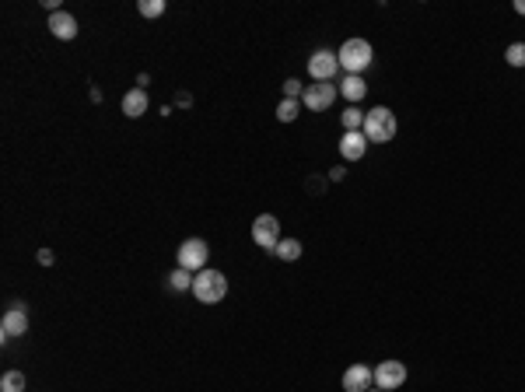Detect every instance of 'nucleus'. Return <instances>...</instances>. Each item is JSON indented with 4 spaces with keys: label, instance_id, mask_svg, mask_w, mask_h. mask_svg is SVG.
<instances>
[{
    "label": "nucleus",
    "instance_id": "nucleus-1",
    "mask_svg": "<svg viewBox=\"0 0 525 392\" xmlns=\"http://www.w3.org/2000/svg\"><path fill=\"white\" fill-rule=\"evenodd\" d=\"M361 133L368 137V144H389V140L396 137V116H393L385 105H378V109L364 112Z\"/></svg>",
    "mask_w": 525,
    "mask_h": 392
},
{
    "label": "nucleus",
    "instance_id": "nucleus-2",
    "mask_svg": "<svg viewBox=\"0 0 525 392\" xmlns=\"http://www.w3.org/2000/svg\"><path fill=\"white\" fill-rule=\"evenodd\" d=\"M193 295H197V302H203V305H217L228 295V277L221 270H200L193 277Z\"/></svg>",
    "mask_w": 525,
    "mask_h": 392
},
{
    "label": "nucleus",
    "instance_id": "nucleus-3",
    "mask_svg": "<svg viewBox=\"0 0 525 392\" xmlns=\"http://www.w3.org/2000/svg\"><path fill=\"white\" fill-rule=\"evenodd\" d=\"M340 67L347 70V74H358L361 78V70H368V63H371V43L368 39H347V43L340 46Z\"/></svg>",
    "mask_w": 525,
    "mask_h": 392
},
{
    "label": "nucleus",
    "instance_id": "nucleus-4",
    "mask_svg": "<svg viewBox=\"0 0 525 392\" xmlns=\"http://www.w3.org/2000/svg\"><path fill=\"white\" fill-rule=\"evenodd\" d=\"M252 242H256L259 249L274 253V249L281 245V221L274 218V214H259V218L252 221Z\"/></svg>",
    "mask_w": 525,
    "mask_h": 392
},
{
    "label": "nucleus",
    "instance_id": "nucleus-5",
    "mask_svg": "<svg viewBox=\"0 0 525 392\" xmlns=\"http://www.w3.org/2000/svg\"><path fill=\"white\" fill-rule=\"evenodd\" d=\"M207 256H210V249H207L203 238H186V242L179 245V266L189 270V273L207 270Z\"/></svg>",
    "mask_w": 525,
    "mask_h": 392
},
{
    "label": "nucleus",
    "instance_id": "nucleus-6",
    "mask_svg": "<svg viewBox=\"0 0 525 392\" xmlns=\"http://www.w3.org/2000/svg\"><path fill=\"white\" fill-rule=\"evenodd\" d=\"M336 70H340V56H336V53H329V49L312 53V60H308V74H312L319 85H329Z\"/></svg>",
    "mask_w": 525,
    "mask_h": 392
},
{
    "label": "nucleus",
    "instance_id": "nucleus-7",
    "mask_svg": "<svg viewBox=\"0 0 525 392\" xmlns=\"http://www.w3.org/2000/svg\"><path fill=\"white\" fill-rule=\"evenodd\" d=\"M406 382V364L403 361H382L378 368H375V386L382 392L389 389H400Z\"/></svg>",
    "mask_w": 525,
    "mask_h": 392
},
{
    "label": "nucleus",
    "instance_id": "nucleus-8",
    "mask_svg": "<svg viewBox=\"0 0 525 392\" xmlns=\"http://www.w3.org/2000/svg\"><path fill=\"white\" fill-rule=\"evenodd\" d=\"M333 98H336V88H333V81H329V85H308V88H305V95H301L305 109H312V112H326V109L333 105Z\"/></svg>",
    "mask_w": 525,
    "mask_h": 392
},
{
    "label": "nucleus",
    "instance_id": "nucleus-9",
    "mask_svg": "<svg viewBox=\"0 0 525 392\" xmlns=\"http://www.w3.org/2000/svg\"><path fill=\"white\" fill-rule=\"evenodd\" d=\"M25 329H28V315H25V308H7L4 312V319H0V337L4 340H14V337H25Z\"/></svg>",
    "mask_w": 525,
    "mask_h": 392
},
{
    "label": "nucleus",
    "instance_id": "nucleus-10",
    "mask_svg": "<svg viewBox=\"0 0 525 392\" xmlns=\"http://www.w3.org/2000/svg\"><path fill=\"white\" fill-rule=\"evenodd\" d=\"M371 382H375V371L368 364H350L343 371V392H368Z\"/></svg>",
    "mask_w": 525,
    "mask_h": 392
},
{
    "label": "nucleus",
    "instance_id": "nucleus-11",
    "mask_svg": "<svg viewBox=\"0 0 525 392\" xmlns=\"http://www.w3.org/2000/svg\"><path fill=\"white\" fill-rule=\"evenodd\" d=\"M49 32H53L56 39L71 43V39H78V18L67 14V11H56V14H49Z\"/></svg>",
    "mask_w": 525,
    "mask_h": 392
},
{
    "label": "nucleus",
    "instance_id": "nucleus-12",
    "mask_svg": "<svg viewBox=\"0 0 525 392\" xmlns=\"http://www.w3.org/2000/svg\"><path fill=\"white\" fill-rule=\"evenodd\" d=\"M364 151H368V137H364L361 130L343 133V140H340V154H343L347 161H361Z\"/></svg>",
    "mask_w": 525,
    "mask_h": 392
},
{
    "label": "nucleus",
    "instance_id": "nucleus-13",
    "mask_svg": "<svg viewBox=\"0 0 525 392\" xmlns=\"http://www.w3.org/2000/svg\"><path fill=\"white\" fill-rule=\"evenodd\" d=\"M144 112H147V91H144V88L126 91V95H123V116L137 120V116H144Z\"/></svg>",
    "mask_w": 525,
    "mask_h": 392
},
{
    "label": "nucleus",
    "instance_id": "nucleus-14",
    "mask_svg": "<svg viewBox=\"0 0 525 392\" xmlns=\"http://www.w3.org/2000/svg\"><path fill=\"white\" fill-rule=\"evenodd\" d=\"M340 95L350 102V105H358L364 95H368V85H364V78H358V74H347L343 78V85H340Z\"/></svg>",
    "mask_w": 525,
    "mask_h": 392
},
{
    "label": "nucleus",
    "instance_id": "nucleus-15",
    "mask_svg": "<svg viewBox=\"0 0 525 392\" xmlns=\"http://www.w3.org/2000/svg\"><path fill=\"white\" fill-rule=\"evenodd\" d=\"M274 253H277L284 263H294V260H301V242H298V238H281V245H277Z\"/></svg>",
    "mask_w": 525,
    "mask_h": 392
},
{
    "label": "nucleus",
    "instance_id": "nucleus-16",
    "mask_svg": "<svg viewBox=\"0 0 525 392\" xmlns=\"http://www.w3.org/2000/svg\"><path fill=\"white\" fill-rule=\"evenodd\" d=\"M298 112H301V102H298V98H284L281 105H277V120H281V123H294Z\"/></svg>",
    "mask_w": 525,
    "mask_h": 392
},
{
    "label": "nucleus",
    "instance_id": "nucleus-17",
    "mask_svg": "<svg viewBox=\"0 0 525 392\" xmlns=\"http://www.w3.org/2000/svg\"><path fill=\"white\" fill-rule=\"evenodd\" d=\"M0 392H25V375L21 371H7L0 378Z\"/></svg>",
    "mask_w": 525,
    "mask_h": 392
},
{
    "label": "nucleus",
    "instance_id": "nucleus-18",
    "mask_svg": "<svg viewBox=\"0 0 525 392\" xmlns=\"http://www.w3.org/2000/svg\"><path fill=\"white\" fill-rule=\"evenodd\" d=\"M361 127H364V112L358 109V105H350V109L343 112V130L354 133V130H361Z\"/></svg>",
    "mask_w": 525,
    "mask_h": 392
},
{
    "label": "nucleus",
    "instance_id": "nucleus-19",
    "mask_svg": "<svg viewBox=\"0 0 525 392\" xmlns=\"http://www.w3.org/2000/svg\"><path fill=\"white\" fill-rule=\"evenodd\" d=\"M168 284H172L175 291H189V287H193V277H189V270H182V266H179V270L168 277Z\"/></svg>",
    "mask_w": 525,
    "mask_h": 392
},
{
    "label": "nucleus",
    "instance_id": "nucleus-20",
    "mask_svg": "<svg viewBox=\"0 0 525 392\" xmlns=\"http://www.w3.org/2000/svg\"><path fill=\"white\" fill-rule=\"evenodd\" d=\"M504 60L511 63V67H525V43H511L504 49Z\"/></svg>",
    "mask_w": 525,
    "mask_h": 392
},
{
    "label": "nucleus",
    "instance_id": "nucleus-21",
    "mask_svg": "<svg viewBox=\"0 0 525 392\" xmlns=\"http://www.w3.org/2000/svg\"><path fill=\"white\" fill-rule=\"evenodd\" d=\"M137 7H140L144 18H158V14H165V0H140Z\"/></svg>",
    "mask_w": 525,
    "mask_h": 392
},
{
    "label": "nucleus",
    "instance_id": "nucleus-22",
    "mask_svg": "<svg viewBox=\"0 0 525 392\" xmlns=\"http://www.w3.org/2000/svg\"><path fill=\"white\" fill-rule=\"evenodd\" d=\"M284 95H287V98H301V95H305V91H301V81H298V78L284 81Z\"/></svg>",
    "mask_w": 525,
    "mask_h": 392
},
{
    "label": "nucleus",
    "instance_id": "nucleus-23",
    "mask_svg": "<svg viewBox=\"0 0 525 392\" xmlns=\"http://www.w3.org/2000/svg\"><path fill=\"white\" fill-rule=\"evenodd\" d=\"M39 263L42 266H53V253H49V249H39Z\"/></svg>",
    "mask_w": 525,
    "mask_h": 392
},
{
    "label": "nucleus",
    "instance_id": "nucleus-24",
    "mask_svg": "<svg viewBox=\"0 0 525 392\" xmlns=\"http://www.w3.org/2000/svg\"><path fill=\"white\" fill-rule=\"evenodd\" d=\"M515 11H519V14H525V0H515Z\"/></svg>",
    "mask_w": 525,
    "mask_h": 392
},
{
    "label": "nucleus",
    "instance_id": "nucleus-25",
    "mask_svg": "<svg viewBox=\"0 0 525 392\" xmlns=\"http://www.w3.org/2000/svg\"><path fill=\"white\" fill-rule=\"evenodd\" d=\"M368 392H382V389H368Z\"/></svg>",
    "mask_w": 525,
    "mask_h": 392
}]
</instances>
